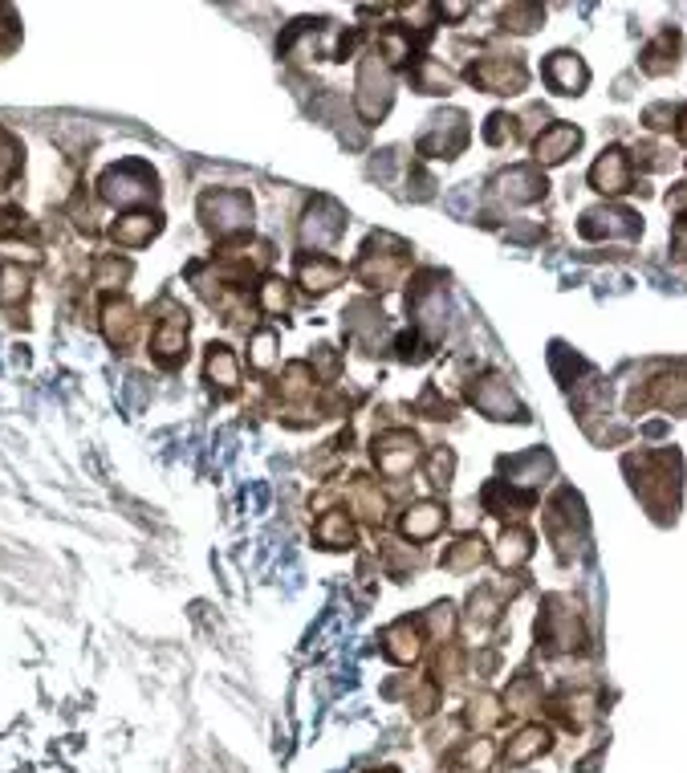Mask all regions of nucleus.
I'll return each instance as SVG.
<instances>
[{
  "mask_svg": "<svg viewBox=\"0 0 687 773\" xmlns=\"http://www.w3.org/2000/svg\"><path fill=\"white\" fill-rule=\"evenodd\" d=\"M98 196L114 208H135V204H151L159 196V175L143 163V159H122L110 163L98 175Z\"/></svg>",
  "mask_w": 687,
  "mask_h": 773,
  "instance_id": "f257e3e1",
  "label": "nucleus"
},
{
  "mask_svg": "<svg viewBox=\"0 0 687 773\" xmlns=\"http://www.w3.org/2000/svg\"><path fill=\"white\" fill-rule=\"evenodd\" d=\"M407 245L399 241V236H387V232H374L370 241L362 245L358 261H354V277L366 285V289H387L395 285L403 273H407Z\"/></svg>",
  "mask_w": 687,
  "mask_h": 773,
  "instance_id": "f03ea898",
  "label": "nucleus"
},
{
  "mask_svg": "<svg viewBox=\"0 0 687 773\" xmlns=\"http://www.w3.org/2000/svg\"><path fill=\"white\" fill-rule=\"evenodd\" d=\"M200 220L212 236H244L253 228V200L236 188H216L200 196Z\"/></svg>",
  "mask_w": 687,
  "mask_h": 773,
  "instance_id": "7ed1b4c3",
  "label": "nucleus"
},
{
  "mask_svg": "<svg viewBox=\"0 0 687 773\" xmlns=\"http://www.w3.org/2000/svg\"><path fill=\"white\" fill-rule=\"evenodd\" d=\"M187 330H192L187 310H179L175 302H163V318H155L151 326V359L163 371H175L187 359Z\"/></svg>",
  "mask_w": 687,
  "mask_h": 773,
  "instance_id": "20e7f679",
  "label": "nucleus"
},
{
  "mask_svg": "<svg viewBox=\"0 0 687 773\" xmlns=\"http://www.w3.org/2000/svg\"><path fill=\"white\" fill-rule=\"evenodd\" d=\"M354 102H358V110H362L366 123H374V118H383V114H387V106H391V66L383 62L379 53H366V57H362Z\"/></svg>",
  "mask_w": 687,
  "mask_h": 773,
  "instance_id": "39448f33",
  "label": "nucleus"
},
{
  "mask_svg": "<svg viewBox=\"0 0 687 773\" xmlns=\"http://www.w3.org/2000/svg\"><path fill=\"white\" fill-rule=\"evenodd\" d=\"M370 456H374V468L395 481V477H407V472L419 464V440L407 428H391V432H383L379 440H374Z\"/></svg>",
  "mask_w": 687,
  "mask_h": 773,
  "instance_id": "423d86ee",
  "label": "nucleus"
},
{
  "mask_svg": "<svg viewBox=\"0 0 687 773\" xmlns=\"http://www.w3.org/2000/svg\"><path fill=\"white\" fill-rule=\"evenodd\" d=\"M346 232V212L334 204V200H314L309 204V212H305V220H301V245L305 249H314V253H322V249H330V245H338V236Z\"/></svg>",
  "mask_w": 687,
  "mask_h": 773,
  "instance_id": "0eeeda50",
  "label": "nucleus"
},
{
  "mask_svg": "<svg viewBox=\"0 0 687 773\" xmlns=\"http://www.w3.org/2000/svg\"><path fill=\"white\" fill-rule=\"evenodd\" d=\"M464 143H468V118H464L460 110H452V114H435V118H431V127L419 135V155L452 159Z\"/></svg>",
  "mask_w": 687,
  "mask_h": 773,
  "instance_id": "6e6552de",
  "label": "nucleus"
},
{
  "mask_svg": "<svg viewBox=\"0 0 687 773\" xmlns=\"http://www.w3.org/2000/svg\"><path fill=\"white\" fill-rule=\"evenodd\" d=\"M468 82L480 86V90H492V94H517L525 86V66L517 57H480L476 66H468Z\"/></svg>",
  "mask_w": 687,
  "mask_h": 773,
  "instance_id": "1a4fd4ad",
  "label": "nucleus"
},
{
  "mask_svg": "<svg viewBox=\"0 0 687 773\" xmlns=\"http://www.w3.org/2000/svg\"><path fill=\"white\" fill-rule=\"evenodd\" d=\"M102 334L114 350H127L139 334V310L131 297H106L102 302Z\"/></svg>",
  "mask_w": 687,
  "mask_h": 773,
  "instance_id": "9d476101",
  "label": "nucleus"
},
{
  "mask_svg": "<svg viewBox=\"0 0 687 773\" xmlns=\"http://www.w3.org/2000/svg\"><path fill=\"white\" fill-rule=\"evenodd\" d=\"M342 277H346L342 261H334V257H326V253H301V257H297V285H301L305 293L322 297V293H330L334 285H342Z\"/></svg>",
  "mask_w": 687,
  "mask_h": 773,
  "instance_id": "9b49d317",
  "label": "nucleus"
},
{
  "mask_svg": "<svg viewBox=\"0 0 687 773\" xmlns=\"http://www.w3.org/2000/svg\"><path fill=\"white\" fill-rule=\"evenodd\" d=\"M590 184L606 196H618V192H627L631 188V159L622 155L618 147L602 151V159L590 167Z\"/></svg>",
  "mask_w": 687,
  "mask_h": 773,
  "instance_id": "f8f14e48",
  "label": "nucleus"
},
{
  "mask_svg": "<svg viewBox=\"0 0 687 773\" xmlns=\"http://www.w3.org/2000/svg\"><path fill=\"white\" fill-rule=\"evenodd\" d=\"M159 228H163V220L155 212H135V216H122L110 228V241L118 249H143V245H151L155 236H159Z\"/></svg>",
  "mask_w": 687,
  "mask_h": 773,
  "instance_id": "ddd939ff",
  "label": "nucleus"
},
{
  "mask_svg": "<svg viewBox=\"0 0 687 773\" xmlns=\"http://www.w3.org/2000/svg\"><path fill=\"white\" fill-rule=\"evenodd\" d=\"M444 505H435V501H419V505H411L407 513H403V521H399V533L403 538H411V542H431L435 533L444 529Z\"/></svg>",
  "mask_w": 687,
  "mask_h": 773,
  "instance_id": "4468645a",
  "label": "nucleus"
},
{
  "mask_svg": "<svg viewBox=\"0 0 687 773\" xmlns=\"http://www.w3.org/2000/svg\"><path fill=\"white\" fill-rule=\"evenodd\" d=\"M472 403L480 411H488L492 420H521V407L513 403V391L501 383V379H480L472 387Z\"/></svg>",
  "mask_w": 687,
  "mask_h": 773,
  "instance_id": "2eb2a0df",
  "label": "nucleus"
},
{
  "mask_svg": "<svg viewBox=\"0 0 687 773\" xmlns=\"http://www.w3.org/2000/svg\"><path fill=\"white\" fill-rule=\"evenodd\" d=\"M419 647H423V635L411 619H399L383 631V656L391 664H415L419 660Z\"/></svg>",
  "mask_w": 687,
  "mask_h": 773,
  "instance_id": "dca6fc26",
  "label": "nucleus"
},
{
  "mask_svg": "<svg viewBox=\"0 0 687 773\" xmlns=\"http://www.w3.org/2000/svg\"><path fill=\"white\" fill-rule=\"evenodd\" d=\"M586 66L578 62V53H553L545 62V82L557 90V94H582L586 86Z\"/></svg>",
  "mask_w": 687,
  "mask_h": 773,
  "instance_id": "f3484780",
  "label": "nucleus"
},
{
  "mask_svg": "<svg viewBox=\"0 0 687 773\" xmlns=\"http://www.w3.org/2000/svg\"><path fill=\"white\" fill-rule=\"evenodd\" d=\"M578 143H582V131H578V127H570V123H553V127L541 131V139H537V163L553 167V163H561V159H570V155L578 151Z\"/></svg>",
  "mask_w": 687,
  "mask_h": 773,
  "instance_id": "a211bd4d",
  "label": "nucleus"
},
{
  "mask_svg": "<svg viewBox=\"0 0 687 773\" xmlns=\"http://www.w3.org/2000/svg\"><path fill=\"white\" fill-rule=\"evenodd\" d=\"M346 497H350V513H358L366 525H379V521H383V509H387V501H383L379 485H374L370 477H350V489H346Z\"/></svg>",
  "mask_w": 687,
  "mask_h": 773,
  "instance_id": "6ab92c4d",
  "label": "nucleus"
},
{
  "mask_svg": "<svg viewBox=\"0 0 687 773\" xmlns=\"http://www.w3.org/2000/svg\"><path fill=\"white\" fill-rule=\"evenodd\" d=\"M204 379L220 391H236L240 383V367H236V354L224 346V342H212L208 354H204Z\"/></svg>",
  "mask_w": 687,
  "mask_h": 773,
  "instance_id": "aec40b11",
  "label": "nucleus"
},
{
  "mask_svg": "<svg viewBox=\"0 0 687 773\" xmlns=\"http://www.w3.org/2000/svg\"><path fill=\"white\" fill-rule=\"evenodd\" d=\"M643 232V224L631 212H586L582 216V236H635Z\"/></svg>",
  "mask_w": 687,
  "mask_h": 773,
  "instance_id": "412c9836",
  "label": "nucleus"
},
{
  "mask_svg": "<svg viewBox=\"0 0 687 773\" xmlns=\"http://www.w3.org/2000/svg\"><path fill=\"white\" fill-rule=\"evenodd\" d=\"M537 635L545 639V647H578L574 643V635H578V627H574V615L570 611H557V599H549V611L541 615V623H537Z\"/></svg>",
  "mask_w": 687,
  "mask_h": 773,
  "instance_id": "4be33fe9",
  "label": "nucleus"
},
{
  "mask_svg": "<svg viewBox=\"0 0 687 773\" xmlns=\"http://www.w3.org/2000/svg\"><path fill=\"white\" fill-rule=\"evenodd\" d=\"M314 538L326 546V550H350L354 546V521L342 513V509H330V513H322V521L314 525Z\"/></svg>",
  "mask_w": 687,
  "mask_h": 773,
  "instance_id": "5701e85b",
  "label": "nucleus"
},
{
  "mask_svg": "<svg viewBox=\"0 0 687 773\" xmlns=\"http://www.w3.org/2000/svg\"><path fill=\"white\" fill-rule=\"evenodd\" d=\"M501 188H505L509 200L529 204V200H537L545 192V180L537 175V167H513L509 175H501Z\"/></svg>",
  "mask_w": 687,
  "mask_h": 773,
  "instance_id": "b1692460",
  "label": "nucleus"
},
{
  "mask_svg": "<svg viewBox=\"0 0 687 773\" xmlns=\"http://www.w3.org/2000/svg\"><path fill=\"white\" fill-rule=\"evenodd\" d=\"M549 749V733L541 729V725H529V729H521L517 737H513V745L505 749V761L509 765H525L529 757H537V753H545Z\"/></svg>",
  "mask_w": 687,
  "mask_h": 773,
  "instance_id": "393cba45",
  "label": "nucleus"
},
{
  "mask_svg": "<svg viewBox=\"0 0 687 773\" xmlns=\"http://www.w3.org/2000/svg\"><path fill=\"white\" fill-rule=\"evenodd\" d=\"M29 293V273L13 261L0 265V306H17L21 297Z\"/></svg>",
  "mask_w": 687,
  "mask_h": 773,
  "instance_id": "a878e982",
  "label": "nucleus"
},
{
  "mask_svg": "<svg viewBox=\"0 0 687 773\" xmlns=\"http://www.w3.org/2000/svg\"><path fill=\"white\" fill-rule=\"evenodd\" d=\"M533 538H529V533L525 529H513V533H505V538H501V546H496V562H501L505 570L509 566H521L529 554H533V546H529Z\"/></svg>",
  "mask_w": 687,
  "mask_h": 773,
  "instance_id": "bb28decb",
  "label": "nucleus"
},
{
  "mask_svg": "<svg viewBox=\"0 0 687 773\" xmlns=\"http://www.w3.org/2000/svg\"><path fill=\"white\" fill-rule=\"evenodd\" d=\"M492 761V745L488 741H468L456 757H452V773H484Z\"/></svg>",
  "mask_w": 687,
  "mask_h": 773,
  "instance_id": "cd10ccee",
  "label": "nucleus"
},
{
  "mask_svg": "<svg viewBox=\"0 0 687 773\" xmlns=\"http://www.w3.org/2000/svg\"><path fill=\"white\" fill-rule=\"evenodd\" d=\"M480 558H484V542H480V538H460L456 546L444 550V566H448V570H468V566H476Z\"/></svg>",
  "mask_w": 687,
  "mask_h": 773,
  "instance_id": "c85d7f7f",
  "label": "nucleus"
},
{
  "mask_svg": "<svg viewBox=\"0 0 687 773\" xmlns=\"http://www.w3.org/2000/svg\"><path fill=\"white\" fill-rule=\"evenodd\" d=\"M289 302H293V297H289V285L285 281H277V277H265L261 281V310L265 314H285Z\"/></svg>",
  "mask_w": 687,
  "mask_h": 773,
  "instance_id": "c756f323",
  "label": "nucleus"
},
{
  "mask_svg": "<svg viewBox=\"0 0 687 773\" xmlns=\"http://www.w3.org/2000/svg\"><path fill=\"white\" fill-rule=\"evenodd\" d=\"M248 350H253V354H248V359H253V367L257 371H269L273 367V359H277V334L273 330H257L253 334V342H248Z\"/></svg>",
  "mask_w": 687,
  "mask_h": 773,
  "instance_id": "7c9ffc66",
  "label": "nucleus"
},
{
  "mask_svg": "<svg viewBox=\"0 0 687 773\" xmlns=\"http://www.w3.org/2000/svg\"><path fill=\"white\" fill-rule=\"evenodd\" d=\"M127 277H131V265L118 261V257H102L98 269H94V285H102V289H114V285H122Z\"/></svg>",
  "mask_w": 687,
  "mask_h": 773,
  "instance_id": "2f4dec72",
  "label": "nucleus"
},
{
  "mask_svg": "<svg viewBox=\"0 0 687 773\" xmlns=\"http://www.w3.org/2000/svg\"><path fill=\"white\" fill-rule=\"evenodd\" d=\"M452 468H456V456L448 448H435L431 460H427V472H431V485L435 489H448L452 485Z\"/></svg>",
  "mask_w": 687,
  "mask_h": 773,
  "instance_id": "473e14b6",
  "label": "nucleus"
},
{
  "mask_svg": "<svg viewBox=\"0 0 687 773\" xmlns=\"http://www.w3.org/2000/svg\"><path fill=\"white\" fill-rule=\"evenodd\" d=\"M496 721H501V708H496L492 696H476V700L468 704V725L488 729V725H496Z\"/></svg>",
  "mask_w": 687,
  "mask_h": 773,
  "instance_id": "72a5a7b5",
  "label": "nucleus"
},
{
  "mask_svg": "<svg viewBox=\"0 0 687 773\" xmlns=\"http://www.w3.org/2000/svg\"><path fill=\"white\" fill-rule=\"evenodd\" d=\"M17 167H21V147L13 143L9 131H0V180H9Z\"/></svg>",
  "mask_w": 687,
  "mask_h": 773,
  "instance_id": "f704fd0d",
  "label": "nucleus"
},
{
  "mask_svg": "<svg viewBox=\"0 0 687 773\" xmlns=\"http://www.w3.org/2000/svg\"><path fill=\"white\" fill-rule=\"evenodd\" d=\"M17 41H21V25H17V17H13L9 9H0V53H9Z\"/></svg>",
  "mask_w": 687,
  "mask_h": 773,
  "instance_id": "c9c22d12",
  "label": "nucleus"
},
{
  "mask_svg": "<svg viewBox=\"0 0 687 773\" xmlns=\"http://www.w3.org/2000/svg\"><path fill=\"white\" fill-rule=\"evenodd\" d=\"M675 257H679V261H687V220H679V224H675Z\"/></svg>",
  "mask_w": 687,
  "mask_h": 773,
  "instance_id": "e433bc0d",
  "label": "nucleus"
},
{
  "mask_svg": "<svg viewBox=\"0 0 687 773\" xmlns=\"http://www.w3.org/2000/svg\"><path fill=\"white\" fill-rule=\"evenodd\" d=\"M679 139H683V143H687V110H683V114H679Z\"/></svg>",
  "mask_w": 687,
  "mask_h": 773,
  "instance_id": "4c0bfd02",
  "label": "nucleus"
}]
</instances>
